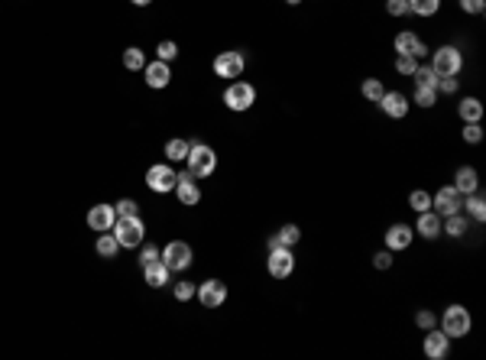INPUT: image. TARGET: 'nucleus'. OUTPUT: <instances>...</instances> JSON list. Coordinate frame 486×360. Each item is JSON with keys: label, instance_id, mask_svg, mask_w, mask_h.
Instances as JSON below:
<instances>
[{"label": "nucleus", "instance_id": "nucleus-1", "mask_svg": "<svg viewBox=\"0 0 486 360\" xmlns=\"http://www.w3.org/2000/svg\"><path fill=\"white\" fill-rule=\"evenodd\" d=\"M114 237H117L120 250L127 247V250H137L139 243L146 240V224H143V218L139 214H130V218H117L114 221Z\"/></svg>", "mask_w": 486, "mask_h": 360}, {"label": "nucleus", "instance_id": "nucleus-14", "mask_svg": "<svg viewBox=\"0 0 486 360\" xmlns=\"http://www.w3.org/2000/svg\"><path fill=\"white\" fill-rule=\"evenodd\" d=\"M379 108H383V114H386V117L402 120L408 114V108H412V104H408V98L402 94V91H386V94L379 98Z\"/></svg>", "mask_w": 486, "mask_h": 360}, {"label": "nucleus", "instance_id": "nucleus-28", "mask_svg": "<svg viewBox=\"0 0 486 360\" xmlns=\"http://www.w3.org/2000/svg\"><path fill=\"white\" fill-rule=\"evenodd\" d=\"M360 94H363L367 101H373V104H379V98L386 94V85H383L379 78H367L363 85H360Z\"/></svg>", "mask_w": 486, "mask_h": 360}, {"label": "nucleus", "instance_id": "nucleus-16", "mask_svg": "<svg viewBox=\"0 0 486 360\" xmlns=\"http://www.w3.org/2000/svg\"><path fill=\"white\" fill-rule=\"evenodd\" d=\"M114 221H117V208H114V205H94V208L88 211V228L98 230V234L114 228Z\"/></svg>", "mask_w": 486, "mask_h": 360}, {"label": "nucleus", "instance_id": "nucleus-12", "mask_svg": "<svg viewBox=\"0 0 486 360\" xmlns=\"http://www.w3.org/2000/svg\"><path fill=\"white\" fill-rule=\"evenodd\" d=\"M195 295H198V302L205 305V309H220V305L227 302V286H224L220 280H208L195 289Z\"/></svg>", "mask_w": 486, "mask_h": 360}, {"label": "nucleus", "instance_id": "nucleus-39", "mask_svg": "<svg viewBox=\"0 0 486 360\" xmlns=\"http://www.w3.org/2000/svg\"><path fill=\"white\" fill-rule=\"evenodd\" d=\"M415 325H418V328H422V331L435 328V325H437V315H435V311H428V309H422V311H418V315H415Z\"/></svg>", "mask_w": 486, "mask_h": 360}, {"label": "nucleus", "instance_id": "nucleus-25", "mask_svg": "<svg viewBox=\"0 0 486 360\" xmlns=\"http://www.w3.org/2000/svg\"><path fill=\"white\" fill-rule=\"evenodd\" d=\"M444 224H441V234H447V237H454V240H460L467 234V218L457 211V214H447V218H441Z\"/></svg>", "mask_w": 486, "mask_h": 360}, {"label": "nucleus", "instance_id": "nucleus-18", "mask_svg": "<svg viewBox=\"0 0 486 360\" xmlns=\"http://www.w3.org/2000/svg\"><path fill=\"white\" fill-rule=\"evenodd\" d=\"M415 234H422L425 240H437L441 237V214L437 211H422L418 214V221H415Z\"/></svg>", "mask_w": 486, "mask_h": 360}, {"label": "nucleus", "instance_id": "nucleus-38", "mask_svg": "<svg viewBox=\"0 0 486 360\" xmlns=\"http://www.w3.org/2000/svg\"><path fill=\"white\" fill-rule=\"evenodd\" d=\"M386 13L389 17H408V0H386Z\"/></svg>", "mask_w": 486, "mask_h": 360}, {"label": "nucleus", "instance_id": "nucleus-3", "mask_svg": "<svg viewBox=\"0 0 486 360\" xmlns=\"http://www.w3.org/2000/svg\"><path fill=\"white\" fill-rule=\"evenodd\" d=\"M431 69L437 71V78H457L460 69H464V52L457 46H441L431 55Z\"/></svg>", "mask_w": 486, "mask_h": 360}, {"label": "nucleus", "instance_id": "nucleus-21", "mask_svg": "<svg viewBox=\"0 0 486 360\" xmlns=\"http://www.w3.org/2000/svg\"><path fill=\"white\" fill-rule=\"evenodd\" d=\"M143 276H146V286H153V289H162V286H169L172 270L162 260H153V263H146V266H143Z\"/></svg>", "mask_w": 486, "mask_h": 360}, {"label": "nucleus", "instance_id": "nucleus-30", "mask_svg": "<svg viewBox=\"0 0 486 360\" xmlns=\"http://www.w3.org/2000/svg\"><path fill=\"white\" fill-rule=\"evenodd\" d=\"M412 78H415V85H425V88L437 91V71L431 69V65H418V69L412 71Z\"/></svg>", "mask_w": 486, "mask_h": 360}, {"label": "nucleus", "instance_id": "nucleus-36", "mask_svg": "<svg viewBox=\"0 0 486 360\" xmlns=\"http://www.w3.org/2000/svg\"><path fill=\"white\" fill-rule=\"evenodd\" d=\"M418 69V59H412V55H399L396 59V71L399 75H406V78H412V71Z\"/></svg>", "mask_w": 486, "mask_h": 360}, {"label": "nucleus", "instance_id": "nucleus-32", "mask_svg": "<svg viewBox=\"0 0 486 360\" xmlns=\"http://www.w3.org/2000/svg\"><path fill=\"white\" fill-rule=\"evenodd\" d=\"M408 208L418 211V214H422V211H428V208H431V195H428L425 189H415L412 195H408Z\"/></svg>", "mask_w": 486, "mask_h": 360}, {"label": "nucleus", "instance_id": "nucleus-19", "mask_svg": "<svg viewBox=\"0 0 486 360\" xmlns=\"http://www.w3.org/2000/svg\"><path fill=\"white\" fill-rule=\"evenodd\" d=\"M143 75H146V85L149 88H166L172 81V69L169 62H146V69H143Z\"/></svg>", "mask_w": 486, "mask_h": 360}, {"label": "nucleus", "instance_id": "nucleus-44", "mask_svg": "<svg viewBox=\"0 0 486 360\" xmlns=\"http://www.w3.org/2000/svg\"><path fill=\"white\" fill-rule=\"evenodd\" d=\"M457 88H460L457 78H437V91H441V94H457Z\"/></svg>", "mask_w": 486, "mask_h": 360}, {"label": "nucleus", "instance_id": "nucleus-46", "mask_svg": "<svg viewBox=\"0 0 486 360\" xmlns=\"http://www.w3.org/2000/svg\"><path fill=\"white\" fill-rule=\"evenodd\" d=\"M286 3H288V7H298V3H302V0H286Z\"/></svg>", "mask_w": 486, "mask_h": 360}, {"label": "nucleus", "instance_id": "nucleus-29", "mask_svg": "<svg viewBox=\"0 0 486 360\" xmlns=\"http://www.w3.org/2000/svg\"><path fill=\"white\" fill-rule=\"evenodd\" d=\"M189 150H191L189 140H169V143H166V156H169V162L189 160Z\"/></svg>", "mask_w": 486, "mask_h": 360}, {"label": "nucleus", "instance_id": "nucleus-13", "mask_svg": "<svg viewBox=\"0 0 486 360\" xmlns=\"http://www.w3.org/2000/svg\"><path fill=\"white\" fill-rule=\"evenodd\" d=\"M392 46H396L399 55H412V59H425V55H428V46L418 40L412 30H402V33H399L396 40H392Z\"/></svg>", "mask_w": 486, "mask_h": 360}, {"label": "nucleus", "instance_id": "nucleus-2", "mask_svg": "<svg viewBox=\"0 0 486 360\" xmlns=\"http://www.w3.org/2000/svg\"><path fill=\"white\" fill-rule=\"evenodd\" d=\"M470 328H474V318H470V311H467L464 305H447V309L441 311V331H444L451 341L467 338Z\"/></svg>", "mask_w": 486, "mask_h": 360}, {"label": "nucleus", "instance_id": "nucleus-24", "mask_svg": "<svg viewBox=\"0 0 486 360\" xmlns=\"http://www.w3.org/2000/svg\"><path fill=\"white\" fill-rule=\"evenodd\" d=\"M460 208H467V214H470L474 221H480V224L486 221V198L480 195V191H474V195H464Z\"/></svg>", "mask_w": 486, "mask_h": 360}, {"label": "nucleus", "instance_id": "nucleus-11", "mask_svg": "<svg viewBox=\"0 0 486 360\" xmlns=\"http://www.w3.org/2000/svg\"><path fill=\"white\" fill-rule=\"evenodd\" d=\"M460 191L454 189V185H441V189L431 195V211H437L441 218H447V214H457L460 211Z\"/></svg>", "mask_w": 486, "mask_h": 360}, {"label": "nucleus", "instance_id": "nucleus-9", "mask_svg": "<svg viewBox=\"0 0 486 360\" xmlns=\"http://www.w3.org/2000/svg\"><path fill=\"white\" fill-rule=\"evenodd\" d=\"M247 69V59H243V52H218L214 55V75L218 78H240Z\"/></svg>", "mask_w": 486, "mask_h": 360}, {"label": "nucleus", "instance_id": "nucleus-27", "mask_svg": "<svg viewBox=\"0 0 486 360\" xmlns=\"http://www.w3.org/2000/svg\"><path fill=\"white\" fill-rule=\"evenodd\" d=\"M408 10L415 13V17H435L441 10V0H408Z\"/></svg>", "mask_w": 486, "mask_h": 360}, {"label": "nucleus", "instance_id": "nucleus-17", "mask_svg": "<svg viewBox=\"0 0 486 360\" xmlns=\"http://www.w3.org/2000/svg\"><path fill=\"white\" fill-rule=\"evenodd\" d=\"M175 195H179L182 205H198L201 201V189H198V182H195L191 172H182L179 175V182H175Z\"/></svg>", "mask_w": 486, "mask_h": 360}, {"label": "nucleus", "instance_id": "nucleus-7", "mask_svg": "<svg viewBox=\"0 0 486 360\" xmlns=\"http://www.w3.org/2000/svg\"><path fill=\"white\" fill-rule=\"evenodd\" d=\"M175 182H179V172L172 169L169 162H156V166H149L146 169V185L159 195H166V191H175Z\"/></svg>", "mask_w": 486, "mask_h": 360}, {"label": "nucleus", "instance_id": "nucleus-35", "mask_svg": "<svg viewBox=\"0 0 486 360\" xmlns=\"http://www.w3.org/2000/svg\"><path fill=\"white\" fill-rule=\"evenodd\" d=\"M175 55H179V46H175L172 40H162V42H159V49H156V59H159V62H172Z\"/></svg>", "mask_w": 486, "mask_h": 360}, {"label": "nucleus", "instance_id": "nucleus-22", "mask_svg": "<svg viewBox=\"0 0 486 360\" xmlns=\"http://www.w3.org/2000/svg\"><path fill=\"white\" fill-rule=\"evenodd\" d=\"M457 117L464 120V123H480L483 120V101L480 98H464L457 104Z\"/></svg>", "mask_w": 486, "mask_h": 360}, {"label": "nucleus", "instance_id": "nucleus-41", "mask_svg": "<svg viewBox=\"0 0 486 360\" xmlns=\"http://www.w3.org/2000/svg\"><path fill=\"white\" fill-rule=\"evenodd\" d=\"M159 260V250L153 243H139V266H146V263Z\"/></svg>", "mask_w": 486, "mask_h": 360}, {"label": "nucleus", "instance_id": "nucleus-37", "mask_svg": "<svg viewBox=\"0 0 486 360\" xmlns=\"http://www.w3.org/2000/svg\"><path fill=\"white\" fill-rule=\"evenodd\" d=\"M195 289H198V286H195V282H175V286H172V292H175V299L179 302H189L191 295H195Z\"/></svg>", "mask_w": 486, "mask_h": 360}, {"label": "nucleus", "instance_id": "nucleus-26", "mask_svg": "<svg viewBox=\"0 0 486 360\" xmlns=\"http://www.w3.org/2000/svg\"><path fill=\"white\" fill-rule=\"evenodd\" d=\"M94 250H98V257H104V260H114V257H117L120 243H117V237H114V230H104V234H101L98 243H94Z\"/></svg>", "mask_w": 486, "mask_h": 360}, {"label": "nucleus", "instance_id": "nucleus-6", "mask_svg": "<svg viewBox=\"0 0 486 360\" xmlns=\"http://www.w3.org/2000/svg\"><path fill=\"white\" fill-rule=\"evenodd\" d=\"M266 270L272 280H288L295 273V253H292V247H269Z\"/></svg>", "mask_w": 486, "mask_h": 360}, {"label": "nucleus", "instance_id": "nucleus-34", "mask_svg": "<svg viewBox=\"0 0 486 360\" xmlns=\"http://www.w3.org/2000/svg\"><path fill=\"white\" fill-rule=\"evenodd\" d=\"M460 137H464V143H470V146H476V143H483V127H480V123H464V130H460Z\"/></svg>", "mask_w": 486, "mask_h": 360}, {"label": "nucleus", "instance_id": "nucleus-45", "mask_svg": "<svg viewBox=\"0 0 486 360\" xmlns=\"http://www.w3.org/2000/svg\"><path fill=\"white\" fill-rule=\"evenodd\" d=\"M130 3H133V7H149L153 0H130Z\"/></svg>", "mask_w": 486, "mask_h": 360}, {"label": "nucleus", "instance_id": "nucleus-15", "mask_svg": "<svg viewBox=\"0 0 486 360\" xmlns=\"http://www.w3.org/2000/svg\"><path fill=\"white\" fill-rule=\"evenodd\" d=\"M412 240H415V228H408V224H392V228L386 230V250H392V253L408 250Z\"/></svg>", "mask_w": 486, "mask_h": 360}, {"label": "nucleus", "instance_id": "nucleus-20", "mask_svg": "<svg viewBox=\"0 0 486 360\" xmlns=\"http://www.w3.org/2000/svg\"><path fill=\"white\" fill-rule=\"evenodd\" d=\"M454 189L460 191V198H464V195H474V191L480 189V175H476L474 166H460V169L454 172Z\"/></svg>", "mask_w": 486, "mask_h": 360}, {"label": "nucleus", "instance_id": "nucleus-4", "mask_svg": "<svg viewBox=\"0 0 486 360\" xmlns=\"http://www.w3.org/2000/svg\"><path fill=\"white\" fill-rule=\"evenodd\" d=\"M185 162H189V172L195 179H208L211 172L218 169V153L211 150V146H205V143H191Z\"/></svg>", "mask_w": 486, "mask_h": 360}, {"label": "nucleus", "instance_id": "nucleus-8", "mask_svg": "<svg viewBox=\"0 0 486 360\" xmlns=\"http://www.w3.org/2000/svg\"><path fill=\"white\" fill-rule=\"evenodd\" d=\"M159 260L166 263L172 273L189 270V266H191V247L185 243V240H172V243H166V247H162Z\"/></svg>", "mask_w": 486, "mask_h": 360}, {"label": "nucleus", "instance_id": "nucleus-5", "mask_svg": "<svg viewBox=\"0 0 486 360\" xmlns=\"http://www.w3.org/2000/svg\"><path fill=\"white\" fill-rule=\"evenodd\" d=\"M224 104H227L230 110H250L253 104H257V88L250 85V81H230L227 91H224Z\"/></svg>", "mask_w": 486, "mask_h": 360}, {"label": "nucleus", "instance_id": "nucleus-42", "mask_svg": "<svg viewBox=\"0 0 486 360\" xmlns=\"http://www.w3.org/2000/svg\"><path fill=\"white\" fill-rule=\"evenodd\" d=\"M460 10H464V13H474V17H476V13H483V10H486V0H460Z\"/></svg>", "mask_w": 486, "mask_h": 360}, {"label": "nucleus", "instance_id": "nucleus-23", "mask_svg": "<svg viewBox=\"0 0 486 360\" xmlns=\"http://www.w3.org/2000/svg\"><path fill=\"white\" fill-rule=\"evenodd\" d=\"M298 240H302V230H298V224H282L276 237H269V247H295Z\"/></svg>", "mask_w": 486, "mask_h": 360}, {"label": "nucleus", "instance_id": "nucleus-43", "mask_svg": "<svg viewBox=\"0 0 486 360\" xmlns=\"http://www.w3.org/2000/svg\"><path fill=\"white\" fill-rule=\"evenodd\" d=\"M373 266H376V270H389V266H392V250H379L376 257H373Z\"/></svg>", "mask_w": 486, "mask_h": 360}, {"label": "nucleus", "instance_id": "nucleus-31", "mask_svg": "<svg viewBox=\"0 0 486 360\" xmlns=\"http://www.w3.org/2000/svg\"><path fill=\"white\" fill-rule=\"evenodd\" d=\"M123 65H127L130 71H143V69H146V55H143V49L130 46V49L123 52Z\"/></svg>", "mask_w": 486, "mask_h": 360}, {"label": "nucleus", "instance_id": "nucleus-40", "mask_svg": "<svg viewBox=\"0 0 486 360\" xmlns=\"http://www.w3.org/2000/svg\"><path fill=\"white\" fill-rule=\"evenodd\" d=\"M117 208V218H130V214H139V205L133 198H123V201H117L114 205Z\"/></svg>", "mask_w": 486, "mask_h": 360}, {"label": "nucleus", "instance_id": "nucleus-33", "mask_svg": "<svg viewBox=\"0 0 486 360\" xmlns=\"http://www.w3.org/2000/svg\"><path fill=\"white\" fill-rule=\"evenodd\" d=\"M418 108H435L437 101V91L435 88H425V85H415V98H412Z\"/></svg>", "mask_w": 486, "mask_h": 360}, {"label": "nucleus", "instance_id": "nucleus-10", "mask_svg": "<svg viewBox=\"0 0 486 360\" xmlns=\"http://www.w3.org/2000/svg\"><path fill=\"white\" fill-rule=\"evenodd\" d=\"M422 350H425V357H428V360H447V354H451V338H447L444 331L435 325V328H428V331H425Z\"/></svg>", "mask_w": 486, "mask_h": 360}]
</instances>
